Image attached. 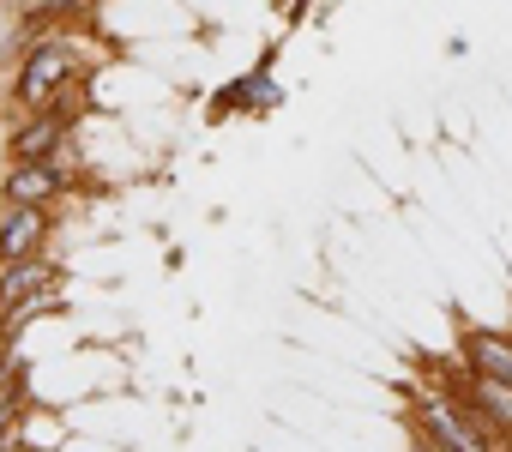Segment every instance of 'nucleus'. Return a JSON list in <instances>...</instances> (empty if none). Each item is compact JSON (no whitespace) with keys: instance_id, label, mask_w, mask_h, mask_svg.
I'll return each instance as SVG.
<instances>
[{"instance_id":"obj_1","label":"nucleus","mask_w":512,"mask_h":452,"mask_svg":"<svg viewBox=\"0 0 512 452\" xmlns=\"http://www.w3.org/2000/svg\"><path fill=\"white\" fill-rule=\"evenodd\" d=\"M67 91H79V49L73 43H37V49H25V61H19V73H13V97H19V109H55Z\"/></svg>"},{"instance_id":"obj_2","label":"nucleus","mask_w":512,"mask_h":452,"mask_svg":"<svg viewBox=\"0 0 512 452\" xmlns=\"http://www.w3.org/2000/svg\"><path fill=\"white\" fill-rule=\"evenodd\" d=\"M73 91L55 103V109H37V115H25L19 127H13V163H37V157H55L61 145H67V133H73Z\"/></svg>"},{"instance_id":"obj_3","label":"nucleus","mask_w":512,"mask_h":452,"mask_svg":"<svg viewBox=\"0 0 512 452\" xmlns=\"http://www.w3.org/2000/svg\"><path fill=\"white\" fill-rule=\"evenodd\" d=\"M0 187H7V205H49L55 193H67V187H73L67 151H55V157H37V163H13Z\"/></svg>"},{"instance_id":"obj_4","label":"nucleus","mask_w":512,"mask_h":452,"mask_svg":"<svg viewBox=\"0 0 512 452\" xmlns=\"http://www.w3.org/2000/svg\"><path fill=\"white\" fill-rule=\"evenodd\" d=\"M49 236V211L43 205H7V217H0V266L13 260H31Z\"/></svg>"},{"instance_id":"obj_5","label":"nucleus","mask_w":512,"mask_h":452,"mask_svg":"<svg viewBox=\"0 0 512 452\" xmlns=\"http://www.w3.org/2000/svg\"><path fill=\"white\" fill-rule=\"evenodd\" d=\"M61 284V266L55 260H13V266H0V308H13V302H25V296H43V290H55Z\"/></svg>"},{"instance_id":"obj_6","label":"nucleus","mask_w":512,"mask_h":452,"mask_svg":"<svg viewBox=\"0 0 512 452\" xmlns=\"http://www.w3.org/2000/svg\"><path fill=\"white\" fill-rule=\"evenodd\" d=\"M464 356L476 374H494L512 386V338L506 332H482V326H464Z\"/></svg>"},{"instance_id":"obj_7","label":"nucleus","mask_w":512,"mask_h":452,"mask_svg":"<svg viewBox=\"0 0 512 452\" xmlns=\"http://www.w3.org/2000/svg\"><path fill=\"white\" fill-rule=\"evenodd\" d=\"M266 103H278V85H272V55L253 67L241 85H229V91H217L211 97V109L217 115H229V109H266Z\"/></svg>"},{"instance_id":"obj_8","label":"nucleus","mask_w":512,"mask_h":452,"mask_svg":"<svg viewBox=\"0 0 512 452\" xmlns=\"http://www.w3.org/2000/svg\"><path fill=\"white\" fill-rule=\"evenodd\" d=\"M452 392L476 398V404H482V410H488V416H494L506 434H512V386H506V380H494V374H476V368H470V374H464Z\"/></svg>"},{"instance_id":"obj_9","label":"nucleus","mask_w":512,"mask_h":452,"mask_svg":"<svg viewBox=\"0 0 512 452\" xmlns=\"http://www.w3.org/2000/svg\"><path fill=\"white\" fill-rule=\"evenodd\" d=\"M43 314H61V290H43V296H25V302H13L7 314H0V344H13L25 326H37Z\"/></svg>"},{"instance_id":"obj_10","label":"nucleus","mask_w":512,"mask_h":452,"mask_svg":"<svg viewBox=\"0 0 512 452\" xmlns=\"http://www.w3.org/2000/svg\"><path fill=\"white\" fill-rule=\"evenodd\" d=\"M0 392L31 398V356H19L13 344H7V356H0Z\"/></svg>"},{"instance_id":"obj_11","label":"nucleus","mask_w":512,"mask_h":452,"mask_svg":"<svg viewBox=\"0 0 512 452\" xmlns=\"http://www.w3.org/2000/svg\"><path fill=\"white\" fill-rule=\"evenodd\" d=\"M85 7H91V0H37V13H43V19H55V25H61V19H79Z\"/></svg>"},{"instance_id":"obj_12","label":"nucleus","mask_w":512,"mask_h":452,"mask_svg":"<svg viewBox=\"0 0 512 452\" xmlns=\"http://www.w3.org/2000/svg\"><path fill=\"white\" fill-rule=\"evenodd\" d=\"M25 404H31V398H19V392H0V434H13V428H19Z\"/></svg>"},{"instance_id":"obj_13","label":"nucleus","mask_w":512,"mask_h":452,"mask_svg":"<svg viewBox=\"0 0 512 452\" xmlns=\"http://www.w3.org/2000/svg\"><path fill=\"white\" fill-rule=\"evenodd\" d=\"M416 452H452V446H446V440H434L428 428H416Z\"/></svg>"},{"instance_id":"obj_14","label":"nucleus","mask_w":512,"mask_h":452,"mask_svg":"<svg viewBox=\"0 0 512 452\" xmlns=\"http://www.w3.org/2000/svg\"><path fill=\"white\" fill-rule=\"evenodd\" d=\"M0 452H13V434H0Z\"/></svg>"}]
</instances>
